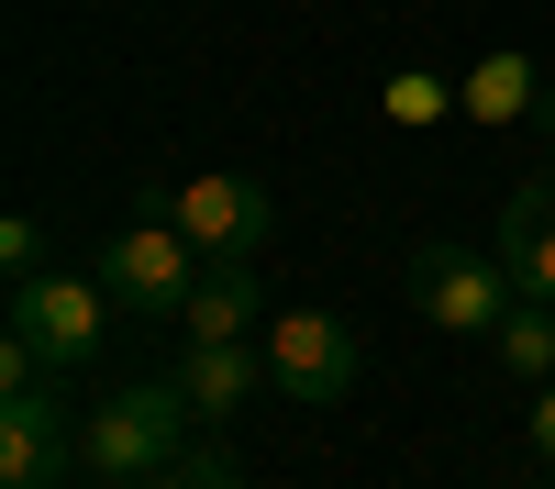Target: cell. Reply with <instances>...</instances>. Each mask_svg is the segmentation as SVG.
<instances>
[{
	"instance_id": "1",
	"label": "cell",
	"mask_w": 555,
	"mask_h": 489,
	"mask_svg": "<svg viewBox=\"0 0 555 489\" xmlns=\"http://www.w3.org/2000/svg\"><path fill=\"white\" fill-rule=\"evenodd\" d=\"M190 445H201V412H190V389H178V378H112V389L78 412V467H89V489H156Z\"/></svg>"
},
{
	"instance_id": "2",
	"label": "cell",
	"mask_w": 555,
	"mask_h": 489,
	"mask_svg": "<svg viewBox=\"0 0 555 489\" xmlns=\"http://www.w3.org/2000/svg\"><path fill=\"white\" fill-rule=\"evenodd\" d=\"M112 289H101V267H34V279H12V345L34 356L44 378H78L89 356H101V334H112Z\"/></svg>"
},
{
	"instance_id": "3",
	"label": "cell",
	"mask_w": 555,
	"mask_h": 489,
	"mask_svg": "<svg viewBox=\"0 0 555 489\" xmlns=\"http://www.w3.org/2000/svg\"><path fill=\"white\" fill-rule=\"evenodd\" d=\"M267 389L278 400H311V412H334V400L356 389V334L334 323L322 300H289V311H267Z\"/></svg>"
},
{
	"instance_id": "4",
	"label": "cell",
	"mask_w": 555,
	"mask_h": 489,
	"mask_svg": "<svg viewBox=\"0 0 555 489\" xmlns=\"http://www.w3.org/2000/svg\"><path fill=\"white\" fill-rule=\"evenodd\" d=\"M101 289H112L122 311H190V289H201V245L178 234V211L122 222V234L101 245Z\"/></svg>"
},
{
	"instance_id": "5",
	"label": "cell",
	"mask_w": 555,
	"mask_h": 489,
	"mask_svg": "<svg viewBox=\"0 0 555 489\" xmlns=\"http://www.w3.org/2000/svg\"><path fill=\"white\" fill-rule=\"evenodd\" d=\"M411 300H423V323H444V334H500V311L522 289H512V267L478 256V245H423L411 256Z\"/></svg>"
},
{
	"instance_id": "6",
	"label": "cell",
	"mask_w": 555,
	"mask_h": 489,
	"mask_svg": "<svg viewBox=\"0 0 555 489\" xmlns=\"http://www.w3.org/2000/svg\"><path fill=\"white\" fill-rule=\"evenodd\" d=\"M67 467H78V434L56 412V378L0 389V489H67Z\"/></svg>"
},
{
	"instance_id": "7",
	"label": "cell",
	"mask_w": 555,
	"mask_h": 489,
	"mask_svg": "<svg viewBox=\"0 0 555 489\" xmlns=\"http://www.w3.org/2000/svg\"><path fill=\"white\" fill-rule=\"evenodd\" d=\"M167 211H178V234H190L201 256H256V245H267V222H278L256 178H190Z\"/></svg>"
},
{
	"instance_id": "8",
	"label": "cell",
	"mask_w": 555,
	"mask_h": 489,
	"mask_svg": "<svg viewBox=\"0 0 555 489\" xmlns=\"http://www.w3.org/2000/svg\"><path fill=\"white\" fill-rule=\"evenodd\" d=\"M178 334H190V345H256L267 334L256 256H201V289H190V311H178Z\"/></svg>"
},
{
	"instance_id": "9",
	"label": "cell",
	"mask_w": 555,
	"mask_h": 489,
	"mask_svg": "<svg viewBox=\"0 0 555 489\" xmlns=\"http://www.w3.org/2000/svg\"><path fill=\"white\" fill-rule=\"evenodd\" d=\"M489 256L512 267V289H522V300H555V178H533V190H512V201H500Z\"/></svg>"
},
{
	"instance_id": "10",
	"label": "cell",
	"mask_w": 555,
	"mask_h": 489,
	"mask_svg": "<svg viewBox=\"0 0 555 489\" xmlns=\"http://www.w3.org/2000/svg\"><path fill=\"white\" fill-rule=\"evenodd\" d=\"M167 378L190 389L201 423H222V412H245V389H267V345H190Z\"/></svg>"
},
{
	"instance_id": "11",
	"label": "cell",
	"mask_w": 555,
	"mask_h": 489,
	"mask_svg": "<svg viewBox=\"0 0 555 489\" xmlns=\"http://www.w3.org/2000/svg\"><path fill=\"white\" fill-rule=\"evenodd\" d=\"M455 112H467V123H500V133H512V123H533V112H544V78H533V56L489 44V56H478L467 78H455Z\"/></svg>"
},
{
	"instance_id": "12",
	"label": "cell",
	"mask_w": 555,
	"mask_h": 489,
	"mask_svg": "<svg viewBox=\"0 0 555 489\" xmlns=\"http://www.w3.org/2000/svg\"><path fill=\"white\" fill-rule=\"evenodd\" d=\"M489 345H500V368H512V378H555V300H512Z\"/></svg>"
},
{
	"instance_id": "13",
	"label": "cell",
	"mask_w": 555,
	"mask_h": 489,
	"mask_svg": "<svg viewBox=\"0 0 555 489\" xmlns=\"http://www.w3.org/2000/svg\"><path fill=\"white\" fill-rule=\"evenodd\" d=\"M378 112H389V123H411V133H423V123H444V112H455V89H444L434 67H400V78L378 89Z\"/></svg>"
},
{
	"instance_id": "14",
	"label": "cell",
	"mask_w": 555,
	"mask_h": 489,
	"mask_svg": "<svg viewBox=\"0 0 555 489\" xmlns=\"http://www.w3.org/2000/svg\"><path fill=\"white\" fill-rule=\"evenodd\" d=\"M156 489H245V467L222 456V445H190V456H178V467H167Z\"/></svg>"
},
{
	"instance_id": "15",
	"label": "cell",
	"mask_w": 555,
	"mask_h": 489,
	"mask_svg": "<svg viewBox=\"0 0 555 489\" xmlns=\"http://www.w3.org/2000/svg\"><path fill=\"white\" fill-rule=\"evenodd\" d=\"M0 267H12V279H34V267H44V222H34V211L0 222Z\"/></svg>"
},
{
	"instance_id": "16",
	"label": "cell",
	"mask_w": 555,
	"mask_h": 489,
	"mask_svg": "<svg viewBox=\"0 0 555 489\" xmlns=\"http://www.w3.org/2000/svg\"><path fill=\"white\" fill-rule=\"evenodd\" d=\"M533 467H555V378H544V400H533Z\"/></svg>"
},
{
	"instance_id": "17",
	"label": "cell",
	"mask_w": 555,
	"mask_h": 489,
	"mask_svg": "<svg viewBox=\"0 0 555 489\" xmlns=\"http://www.w3.org/2000/svg\"><path fill=\"white\" fill-rule=\"evenodd\" d=\"M544 178H555V167H544Z\"/></svg>"
}]
</instances>
